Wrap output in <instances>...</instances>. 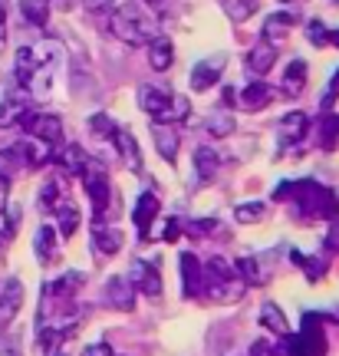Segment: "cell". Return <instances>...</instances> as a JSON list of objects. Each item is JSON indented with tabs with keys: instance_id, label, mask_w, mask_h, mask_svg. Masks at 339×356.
<instances>
[{
	"instance_id": "6da1fadb",
	"label": "cell",
	"mask_w": 339,
	"mask_h": 356,
	"mask_svg": "<svg viewBox=\"0 0 339 356\" xmlns=\"http://www.w3.org/2000/svg\"><path fill=\"white\" fill-rule=\"evenodd\" d=\"M109 30L115 33V40H122L129 47H149L151 40L158 37V20L151 17V10L145 3L126 0V3H119L113 10Z\"/></svg>"
},
{
	"instance_id": "7a4b0ae2",
	"label": "cell",
	"mask_w": 339,
	"mask_h": 356,
	"mask_svg": "<svg viewBox=\"0 0 339 356\" xmlns=\"http://www.w3.org/2000/svg\"><path fill=\"white\" fill-rule=\"evenodd\" d=\"M293 211L300 221H310V218H320V221H333L339 218V198L336 191H329L326 185H320L313 178H303V181H293Z\"/></svg>"
},
{
	"instance_id": "3957f363",
	"label": "cell",
	"mask_w": 339,
	"mask_h": 356,
	"mask_svg": "<svg viewBox=\"0 0 339 356\" xmlns=\"http://www.w3.org/2000/svg\"><path fill=\"white\" fill-rule=\"evenodd\" d=\"M138 106L151 119V126H172L188 119V96H178L165 86H142L138 89Z\"/></svg>"
},
{
	"instance_id": "277c9868",
	"label": "cell",
	"mask_w": 339,
	"mask_h": 356,
	"mask_svg": "<svg viewBox=\"0 0 339 356\" xmlns=\"http://www.w3.org/2000/svg\"><path fill=\"white\" fill-rule=\"evenodd\" d=\"M326 317L323 314H303L300 333H287L274 346V356H326Z\"/></svg>"
},
{
	"instance_id": "5b68a950",
	"label": "cell",
	"mask_w": 339,
	"mask_h": 356,
	"mask_svg": "<svg viewBox=\"0 0 339 356\" xmlns=\"http://www.w3.org/2000/svg\"><path fill=\"white\" fill-rule=\"evenodd\" d=\"M204 293L214 300H238L244 293V280L238 277V270L224 257H211L204 264Z\"/></svg>"
},
{
	"instance_id": "8992f818",
	"label": "cell",
	"mask_w": 339,
	"mask_h": 356,
	"mask_svg": "<svg viewBox=\"0 0 339 356\" xmlns=\"http://www.w3.org/2000/svg\"><path fill=\"white\" fill-rule=\"evenodd\" d=\"M83 188H86L89 202L96 208V218L106 221V211H109V202H113V185H109V175H106V168H99V162H92L89 159V165L83 168Z\"/></svg>"
},
{
	"instance_id": "52a82bcc",
	"label": "cell",
	"mask_w": 339,
	"mask_h": 356,
	"mask_svg": "<svg viewBox=\"0 0 339 356\" xmlns=\"http://www.w3.org/2000/svg\"><path fill=\"white\" fill-rule=\"evenodd\" d=\"M20 126H24L26 139L47 142V145H60L63 142V122H60V115H53V113H33V109H26Z\"/></svg>"
},
{
	"instance_id": "ba28073f",
	"label": "cell",
	"mask_w": 339,
	"mask_h": 356,
	"mask_svg": "<svg viewBox=\"0 0 339 356\" xmlns=\"http://www.w3.org/2000/svg\"><path fill=\"white\" fill-rule=\"evenodd\" d=\"M178 267H181V293H185L188 300H195L198 293H204V264L201 261L191 254V251H185V254L178 257Z\"/></svg>"
},
{
	"instance_id": "9c48e42d",
	"label": "cell",
	"mask_w": 339,
	"mask_h": 356,
	"mask_svg": "<svg viewBox=\"0 0 339 356\" xmlns=\"http://www.w3.org/2000/svg\"><path fill=\"white\" fill-rule=\"evenodd\" d=\"M106 304L119 314H132L135 310V284L129 277H113L106 284Z\"/></svg>"
},
{
	"instance_id": "30bf717a",
	"label": "cell",
	"mask_w": 339,
	"mask_h": 356,
	"mask_svg": "<svg viewBox=\"0 0 339 356\" xmlns=\"http://www.w3.org/2000/svg\"><path fill=\"white\" fill-rule=\"evenodd\" d=\"M119 248H122L119 228H113L109 221L96 218V221H92V251L99 257H113V254H119Z\"/></svg>"
},
{
	"instance_id": "8fae6325",
	"label": "cell",
	"mask_w": 339,
	"mask_h": 356,
	"mask_svg": "<svg viewBox=\"0 0 339 356\" xmlns=\"http://www.w3.org/2000/svg\"><path fill=\"white\" fill-rule=\"evenodd\" d=\"M158 208H162V202H158L155 191H142V195H138L135 208H132V221H135L138 238H142V241L149 238V228H151V221L158 218Z\"/></svg>"
},
{
	"instance_id": "7c38bea8",
	"label": "cell",
	"mask_w": 339,
	"mask_h": 356,
	"mask_svg": "<svg viewBox=\"0 0 339 356\" xmlns=\"http://www.w3.org/2000/svg\"><path fill=\"white\" fill-rule=\"evenodd\" d=\"M24 307V284L17 277H7L0 287V327H7Z\"/></svg>"
},
{
	"instance_id": "4fadbf2b",
	"label": "cell",
	"mask_w": 339,
	"mask_h": 356,
	"mask_svg": "<svg viewBox=\"0 0 339 356\" xmlns=\"http://www.w3.org/2000/svg\"><path fill=\"white\" fill-rule=\"evenodd\" d=\"M129 280L135 284L138 293H145V297H162V274H158L155 264H149V261H135Z\"/></svg>"
},
{
	"instance_id": "5bb4252c",
	"label": "cell",
	"mask_w": 339,
	"mask_h": 356,
	"mask_svg": "<svg viewBox=\"0 0 339 356\" xmlns=\"http://www.w3.org/2000/svg\"><path fill=\"white\" fill-rule=\"evenodd\" d=\"M221 73H224V56H211V60H201V63L191 70V89H195V92H204V89L217 86Z\"/></svg>"
},
{
	"instance_id": "9a60e30c",
	"label": "cell",
	"mask_w": 339,
	"mask_h": 356,
	"mask_svg": "<svg viewBox=\"0 0 339 356\" xmlns=\"http://www.w3.org/2000/svg\"><path fill=\"white\" fill-rule=\"evenodd\" d=\"M297 24V13L293 10H280V13H270L264 20V43H270V47H280L283 40H287L290 26Z\"/></svg>"
},
{
	"instance_id": "2e32d148",
	"label": "cell",
	"mask_w": 339,
	"mask_h": 356,
	"mask_svg": "<svg viewBox=\"0 0 339 356\" xmlns=\"http://www.w3.org/2000/svg\"><path fill=\"white\" fill-rule=\"evenodd\" d=\"M303 86H306V60H293V63L283 70V83H280V92L287 99H300Z\"/></svg>"
},
{
	"instance_id": "e0dca14e",
	"label": "cell",
	"mask_w": 339,
	"mask_h": 356,
	"mask_svg": "<svg viewBox=\"0 0 339 356\" xmlns=\"http://www.w3.org/2000/svg\"><path fill=\"white\" fill-rule=\"evenodd\" d=\"M113 142H115V149H119V155H122V162H126L135 175H142V152H138L135 136H132L129 129H119L113 136Z\"/></svg>"
},
{
	"instance_id": "ac0fdd59",
	"label": "cell",
	"mask_w": 339,
	"mask_h": 356,
	"mask_svg": "<svg viewBox=\"0 0 339 356\" xmlns=\"http://www.w3.org/2000/svg\"><path fill=\"white\" fill-rule=\"evenodd\" d=\"M270 99H274V89L267 86V83H251V86H244V92H240V106H244L247 113L267 109Z\"/></svg>"
},
{
	"instance_id": "d6986e66",
	"label": "cell",
	"mask_w": 339,
	"mask_h": 356,
	"mask_svg": "<svg viewBox=\"0 0 339 356\" xmlns=\"http://www.w3.org/2000/svg\"><path fill=\"white\" fill-rule=\"evenodd\" d=\"M175 60V47H172V40L168 37H155L149 43V66L155 73H165L168 66Z\"/></svg>"
},
{
	"instance_id": "ffe728a7",
	"label": "cell",
	"mask_w": 339,
	"mask_h": 356,
	"mask_svg": "<svg viewBox=\"0 0 339 356\" xmlns=\"http://www.w3.org/2000/svg\"><path fill=\"white\" fill-rule=\"evenodd\" d=\"M37 70H40L37 53L30 50V47H20V50H17V60H13V76H17V83H20V86H30V79L37 76Z\"/></svg>"
},
{
	"instance_id": "44dd1931",
	"label": "cell",
	"mask_w": 339,
	"mask_h": 356,
	"mask_svg": "<svg viewBox=\"0 0 339 356\" xmlns=\"http://www.w3.org/2000/svg\"><path fill=\"white\" fill-rule=\"evenodd\" d=\"M151 142H155V149H158V155H162L165 162H175L178 159L181 142H178V136L168 126H151Z\"/></svg>"
},
{
	"instance_id": "7402d4cb",
	"label": "cell",
	"mask_w": 339,
	"mask_h": 356,
	"mask_svg": "<svg viewBox=\"0 0 339 356\" xmlns=\"http://www.w3.org/2000/svg\"><path fill=\"white\" fill-rule=\"evenodd\" d=\"M274 60H276V47H270V43H257L251 53H247V70L251 73H257V76H264L267 70L274 66Z\"/></svg>"
},
{
	"instance_id": "603a6c76",
	"label": "cell",
	"mask_w": 339,
	"mask_h": 356,
	"mask_svg": "<svg viewBox=\"0 0 339 356\" xmlns=\"http://www.w3.org/2000/svg\"><path fill=\"white\" fill-rule=\"evenodd\" d=\"M306 129H310V115L287 113L283 122H280V136H283V142H300V139H306Z\"/></svg>"
},
{
	"instance_id": "cb8c5ba5",
	"label": "cell",
	"mask_w": 339,
	"mask_h": 356,
	"mask_svg": "<svg viewBox=\"0 0 339 356\" xmlns=\"http://www.w3.org/2000/svg\"><path fill=\"white\" fill-rule=\"evenodd\" d=\"M53 215H56V225H60V234H63V238H73L76 231H79V208H76L69 198L56 204Z\"/></svg>"
},
{
	"instance_id": "d4e9b609",
	"label": "cell",
	"mask_w": 339,
	"mask_h": 356,
	"mask_svg": "<svg viewBox=\"0 0 339 356\" xmlns=\"http://www.w3.org/2000/svg\"><path fill=\"white\" fill-rule=\"evenodd\" d=\"M204 129H208V136H211V139H227V136L238 129V122H234V113L217 109V113H211L208 119H204Z\"/></svg>"
},
{
	"instance_id": "484cf974",
	"label": "cell",
	"mask_w": 339,
	"mask_h": 356,
	"mask_svg": "<svg viewBox=\"0 0 339 356\" xmlns=\"http://www.w3.org/2000/svg\"><path fill=\"white\" fill-rule=\"evenodd\" d=\"M33 251H37V257L43 261V264L56 261V231H53L50 225H43V228L37 231V238H33Z\"/></svg>"
},
{
	"instance_id": "4316f807",
	"label": "cell",
	"mask_w": 339,
	"mask_h": 356,
	"mask_svg": "<svg viewBox=\"0 0 339 356\" xmlns=\"http://www.w3.org/2000/svg\"><path fill=\"white\" fill-rule=\"evenodd\" d=\"M56 162L63 165V172L69 175H83V168L89 165V155L79 149V145H63V152L56 155Z\"/></svg>"
},
{
	"instance_id": "83f0119b",
	"label": "cell",
	"mask_w": 339,
	"mask_h": 356,
	"mask_svg": "<svg viewBox=\"0 0 339 356\" xmlns=\"http://www.w3.org/2000/svg\"><path fill=\"white\" fill-rule=\"evenodd\" d=\"M217 168H221V159L214 155V149L198 145V149H195V172H198V178L211 181V178L217 175Z\"/></svg>"
},
{
	"instance_id": "f1b7e54d",
	"label": "cell",
	"mask_w": 339,
	"mask_h": 356,
	"mask_svg": "<svg viewBox=\"0 0 339 356\" xmlns=\"http://www.w3.org/2000/svg\"><path fill=\"white\" fill-rule=\"evenodd\" d=\"M261 323H264L270 333H276V337H287V333H290L287 317H283V310H280L276 304H264V307H261Z\"/></svg>"
},
{
	"instance_id": "f546056e",
	"label": "cell",
	"mask_w": 339,
	"mask_h": 356,
	"mask_svg": "<svg viewBox=\"0 0 339 356\" xmlns=\"http://www.w3.org/2000/svg\"><path fill=\"white\" fill-rule=\"evenodd\" d=\"M20 13L33 26H47L50 24V0H20Z\"/></svg>"
},
{
	"instance_id": "4dcf8cb0",
	"label": "cell",
	"mask_w": 339,
	"mask_h": 356,
	"mask_svg": "<svg viewBox=\"0 0 339 356\" xmlns=\"http://www.w3.org/2000/svg\"><path fill=\"white\" fill-rule=\"evenodd\" d=\"M60 202H66L63 181H60V178H47V181H43V188H40V204L53 211V208H56Z\"/></svg>"
},
{
	"instance_id": "1f68e13d",
	"label": "cell",
	"mask_w": 339,
	"mask_h": 356,
	"mask_svg": "<svg viewBox=\"0 0 339 356\" xmlns=\"http://www.w3.org/2000/svg\"><path fill=\"white\" fill-rule=\"evenodd\" d=\"M224 13L234 24H244L257 13V0H224Z\"/></svg>"
},
{
	"instance_id": "d6a6232c",
	"label": "cell",
	"mask_w": 339,
	"mask_h": 356,
	"mask_svg": "<svg viewBox=\"0 0 339 356\" xmlns=\"http://www.w3.org/2000/svg\"><path fill=\"white\" fill-rule=\"evenodd\" d=\"M69 337V330H56V327H43L40 330V350L43 353H53L56 356V350L63 346V340Z\"/></svg>"
},
{
	"instance_id": "836d02e7",
	"label": "cell",
	"mask_w": 339,
	"mask_h": 356,
	"mask_svg": "<svg viewBox=\"0 0 339 356\" xmlns=\"http://www.w3.org/2000/svg\"><path fill=\"white\" fill-rule=\"evenodd\" d=\"M24 113H26V109L17 99H3V102H0V129L17 126V122L24 119Z\"/></svg>"
},
{
	"instance_id": "e575fe53",
	"label": "cell",
	"mask_w": 339,
	"mask_h": 356,
	"mask_svg": "<svg viewBox=\"0 0 339 356\" xmlns=\"http://www.w3.org/2000/svg\"><path fill=\"white\" fill-rule=\"evenodd\" d=\"M234 270H238V277L244 280V287H251V284H261V280H264V277H261V267H257V261H254V257H240Z\"/></svg>"
},
{
	"instance_id": "d590c367",
	"label": "cell",
	"mask_w": 339,
	"mask_h": 356,
	"mask_svg": "<svg viewBox=\"0 0 339 356\" xmlns=\"http://www.w3.org/2000/svg\"><path fill=\"white\" fill-rule=\"evenodd\" d=\"M89 129L99 136V139H113L115 132H119V126L113 122V115H106V113H96L92 119H89Z\"/></svg>"
},
{
	"instance_id": "8d00e7d4",
	"label": "cell",
	"mask_w": 339,
	"mask_h": 356,
	"mask_svg": "<svg viewBox=\"0 0 339 356\" xmlns=\"http://www.w3.org/2000/svg\"><path fill=\"white\" fill-rule=\"evenodd\" d=\"M320 139H323V149H333V145H336V139H339V115H333V113L323 115Z\"/></svg>"
},
{
	"instance_id": "74e56055",
	"label": "cell",
	"mask_w": 339,
	"mask_h": 356,
	"mask_svg": "<svg viewBox=\"0 0 339 356\" xmlns=\"http://www.w3.org/2000/svg\"><path fill=\"white\" fill-rule=\"evenodd\" d=\"M234 218H238L240 225H254V221H261V218H264V204L261 202L238 204V208H234Z\"/></svg>"
},
{
	"instance_id": "f35d334b",
	"label": "cell",
	"mask_w": 339,
	"mask_h": 356,
	"mask_svg": "<svg viewBox=\"0 0 339 356\" xmlns=\"http://www.w3.org/2000/svg\"><path fill=\"white\" fill-rule=\"evenodd\" d=\"M306 40L313 43L316 50H323V47H329V30L320 24V20H310V24H306Z\"/></svg>"
},
{
	"instance_id": "ab89813d",
	"label": "cell",
	"mask_w": 339,
	"mask_h": 356,
	"mask_svg": "<svg viewBox=\"0 0 339 356\" xmlns=\"http://www.w3.org/2000/svg\"><path fill=\"white\" fill-rule=\"evenodd\" d=\"M181 231H185V221H181V218H168V225H165V241L175 244Z\"/></svg>"
},
{
	"instance_id": "60d3db41",
	"label": "cell",
	"mask_w": 339,
	"mask_h": 356,
	"mask_svg": "<svg viewBox=\"0 0 339 356\" xmlns=\"http://www.w3.org/2000/svg\"><path fill=\"white\" fill-rule=\"evenodd\" d=\"M7 10H10V0H0V50L7 43Z\"/></svg>"
},
{
	"instance_id": "b9f144b4",
	"label": "cell",
	"mask_w": 339,
	"mask_h": 356,
	"mask_svg": "<svg viewBox=\"0 0 339 356\" xmlns=\"http://www.w3.org/2000/svg\"><path fill=\"white\" fill-rule=\"evenodd\" d=\"M83 356H115V353L109 343H89L86 350H83Z\"/></svg>"
},
{
	"instance_id": "7bdbcfd3",
	"label": "cell",
	"mask_w": 339,
	"mask_h": 356,
	"mask_svg": "<svg viewBox=\"0 0 339 356\" xmlns=\"http://www.w3.org/2000/svg\"><path fill=\"white\" fill-rule=\"evenodd\" d=\"M290 195H293V181H280L274 188V202H290Z\"/></svg>"
},
{
	"instance_id": "ee69618b",
	"label": "cell",
	"mask_w": 339,
	"mask_h": 356,
	"mask_svg": "<svg viewBox=\"0 0 339 356\" xmlns=\"http://www.w3.org/2000/svg\"><path fill=\"white\" fill-rule=\"evenodd\" d=\"M89 10H109V7H115V0H83Z\"/></svg>"
},
{
	"instance_id": "f6af8a7d",
	"label": "cell",
	"mask_w": 339,
	"mask_h": 356,
	"mask_svg": "<svg viewBox=\"0 0 339 356\" xmlns=\"http://www.w3.org/2000/svg\"><path fill=\"white\" fill-rule=\"evenodd\" d=\"M336 99H339V89L333 86V83H329V92H326V96H323V113H329V106H333V102H336Z\"/></svg>"
},
{
	"instance_id": "bcb514c9",
	"label": "cell",
	"mask_w": 339,
	"mask_h": 356,
	"mask_svg": "<svg viewBox=\"0 0 339 356\" xmlns=\"http://www.w3.org/2000/svg\"><path fill=\"white\" fill-rule=\"evenodd\" d=\"M7 188H10V181H7V175L0 172V208L7 204Z\"/></svg>"
},
{
	"instance_id": "7dc6e473",
	"label": "cell",
	"mask_w": 339,
	"mask_h": 356,
	"mask_svg": "<svg viewBox=\"0 0 339 356\" xmlns=\"http://www.w3.org/2000/svg\"><path fill=\"white\" fill-rule=\"evenodd\" d=\"M329 43H333V47H339V30H329Z\"/></svg>"
},
{
	"instance_id": "c3c4849f",
	"label": "cell",
	"mask_w": 339,
	"mask_h": 356,
	"mask_svg": "<svg viewBox=\"0 0 339 356\" xmlns=\"http://www.w3.org/2000/svg\"><path fill=\"white\" fill-rule=\"evenodd\" d=\"M145 7H165V0H145Z\"/></svg>"
},
{
	"instance_id": "681fc988",
	"label": "cell",
	"mask_w": 339,
	"mask_h": 356,
	"mask_svg": "<svg viewBox=\"0 0 339 356\" xmlns=\"http://www.w3.org/2000/svg\"><path fill=\"white\" fill-rule=\"evenodd\" d=\"M7 238H10V234H7V231H0V254H3V241H7Z\"/></svg>"
},
{
	"instance_id": "f907efd6",
	"label": "cell",
	"mask_w": 339,
	"mask_h": 356,
	"mask_svg": "<svg viewBox=\"0 0 339 356\" xmlns=\"http://www.w3.org/2000/svg\"><path fill=\"white\" fill-rule=\"evenodd\" d=\"M329 83H333V86L339 89V70H336V73H333V79H329Z\"/></svg>"
},
{
	"instance_id": "816d5d0a",
	"label": "cell",
	"mask_w": 339,
	"mask_h": 356,
	"mask_svg": "<svg viewBox=\"0 0 339 356\" xmlns=\"http://www.w3.org/2000/svg\"><path fill=\"white\" fill-rule=\"evenodd\" d=\"M280 3H293V0H280Z\"/></svg>"
},
{
	"instance_id": "f5cc1de1",
	"label": "cell",
	"mask_w": 339,
	"mask_h": 356,
	"mask_svg": "<svg viewBox=\"0 0 339 356\" xmlns=\"http://www.w3.org/2000/svg\"><path fill=\"white\" fill-rule=\"evenodd\" d=\"M336 3H339V0H336Z\"/></svg>"
}]
</instances>
